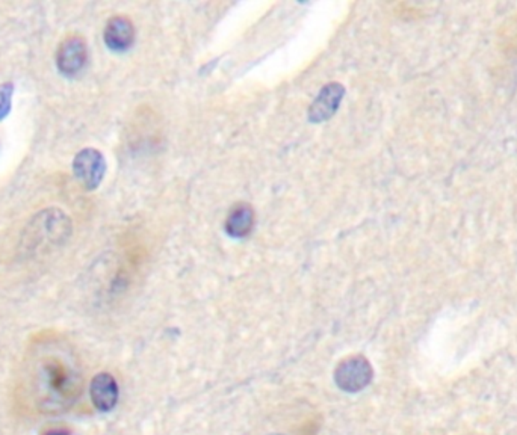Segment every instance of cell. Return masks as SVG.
I'll return each instance as SVG.
<instances>
[{"mask_svg":"<svg viewBox=\"0 0 517 435\" xmlns=\"http://www.w3.org/2000/svg\"><path fill=\"white\" fill-rule=\"evenodd\" d=\"M41 435H70V431L66 428H49Z\"/></svg>","mask_w":517,"mask_h":435,"instance_id":"11","label":"cell"},{"mask_svg":"<svg viewBox=\"0 0 517 435\" xmlns=\"http://www.w3.org/2000/svg\"><path fill=\"white\" fill-rule=\"evenodd\" d=\"M73 173L85 189H97L105 177V157L96 149H84L73 160Z\"/></svg>","mask_w":517,"mask_h":435,"instance_id":"4","label":"cell"},{"mask_svg":"<svg viewBox=\"0 0 517 435\" xmlns=\"http://www.w3.org/2000/svg\"><path fill=\"white\" fill-rule=\"evenodd\" d=\"M254 222H256L254 209L252 205L242 203L231 209L230 213L227 215L224 227H226L227 235L235 239H242L252 233Z\"/></svg>","mask_w":517,"mask_h":435,"instance_id":"9","label":"cell"},{"mask_svg":"<svg viewBox=\"0 0 517 435\" xmlns=\"http://www.w3.org/2000/svg\"><path fill=\"white\" fill-rule=\"evenodd\" d=\"M29 378L34 402L41 413H62L81 395V375L62 354L38 357Z\"/></svg>","mask_w":517,"mask_h":435,"instance_id":"1","label":"cell"},{"mask_svg":"<svg viewBox=\"0 0 517 435\" xmlns=\"http://www.w3.org/2000/svg\"><path fill=\"white\" fill-rule=\"evenodd\" d=\"M12 93L14 85L12 84H2L0 85V121L4 120L10 114L12 106Z\"/></svg>","mask_w":517,"mask_h":435,"instance_id":"10","label":"cell"},{"mask_svg":"<svg viewBox=\"0 0 517 435\" xmlns=\"http://www.w3.org/2000/svg\"><path fill=\"white\" fill-rule=\"evenodd\" d=\"M103 40L112 52L129 51L135 43L133 23L125 15L112 17L111 20L106 23Z\"/></svg>","mask_w":517,"mask_h":435,"instance_id":"7","label":"cell"},{"mask_svg":"<svg viewBox=\"0 0 517 435\" xmlns=\"http://www.w3.org/2000/svg\"><path fill=\"white\" fill-rule=\"evenodd\" d=\"M91 399L97 410L111 411L118 400V387L114 376L109 374H99L91 381Z\"/></svg>","mask_w":517,"mask_h":435,"instance_id":"8","label":"cell"},{"mask_svg":"<svg viewBox=\"0 0 517 435\" xmlns=\"http://www.w3.org/2000/svg\"><path fill=\"white\" fill-rule=\"evenodd\" d=\"M343 95H345V88L342 84L339 82L327 84L309 108V114H307L309 120L311 123H324L330 120L339 109Z\"/></svg>","mask_w":517,"mask_h":435,"instance_id":"6","label":"cell"},{"mask_svg":"<svg viewBox=\"0 0 517 435\" xmlns=\"http://www.w3.org/2000/svg\"><path fill=\"white\" fill-rule=\"evenodd\" d=\"M374 370L365 357L354 356L341 361L335 370V381L343 391L356 393L371 383Z\"/></svg>","mask_w":517,"mask_h":435,"instance_id":"3","label":"cell"},{"mask_svg":"<svg viewBox=\"0 0 517 435\" xmlns=\"http://www.w3.org/2000/svg\"><path fill=\"white\" fill-rule=\"evenodd\" d=\"M73 225L69 216L60 209H47L34 216L25 231L23 244L32 250L43 246H56L70 238Z\"/></svg>","mask_w":517,"mask_h":435,"instance_id":"2","label":"cell"},{"mask_svg":"<svg viewBox=\"0 0 517 435\" xmlns=\"http://www.w3.org/2000/svg\"><path fill=\"white\" fill-rule=\"evenodd\" d=\"M88 60V45L79 36H67L56 52V67L67 77L79 75Z\"/></svg>","mask_w":517,"mask_h":435,"instance_id":"5","label":"cell"}]
</instances>
